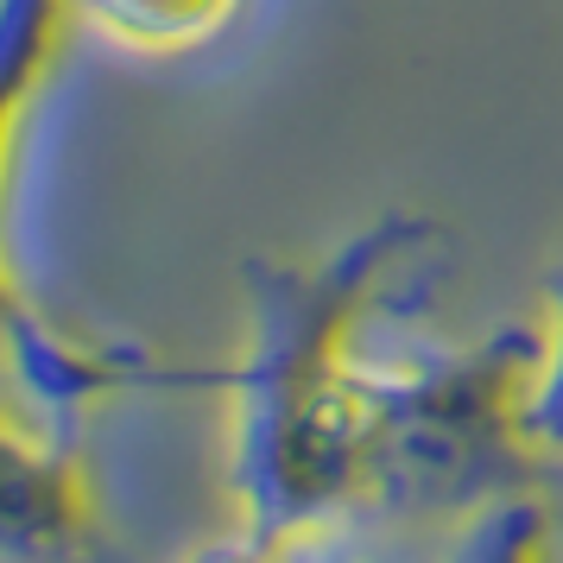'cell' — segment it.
Segmentation results:
<instances>
[{"instance_id": "5b68a950", "label": "cell", "mask_w": 563, "mask_h": 563, "mask_svg": "<svg viewBox=\"0 0 563 563\" xmlns=\"http://www.w3.org/2000/svg\"><path fill=\"white\" fill-rule=\"evenodd\" d=\"M77 26L133 57H184L234 26L241 0H70Z\"/></svg>"}, {"instance_id": "6da1fadb", "label": "cell", "mask_w": 563, "mask_h": 563, "mask_svg": "<svg viewBox=\"0 0 563 563\" xmlns=\"http://www.w3.org/2000/svg\"><path fill=\"white\" fill-rule=\"evenodd\" d=\"M443 229L418 209H386L330 254L241 266L247 349L222 367L234 393V500L260 538L323 532L367 500L380 367L361 355L393 279L431 254Z\"/></svg>"}, {"instance_id": "8992f818", "label": "cell", "mask_w": 563, "mask_h": 563, "mask_svg": "<svg viewBox=\"0 0 563 563\" xmlns=\"http://www.w3.org/2000/svg\"><path fill=\"white\" fill-rule=\"evenodd\" d=\"M450 563H558L551 558V519L544 500H500L462 526Z\"/></svg>"}, {"instance_id": "7a4b0ae2", "label": "cell", "mask_w": 563, "mask_h": 563, "mask_svg": "<svg viewBox=\"0 0 563 563\" xmlns=\"http://www.w3.org/2000/svg\"><path fill=\"white\" fill-rule=\"evenodd\" d=\"M538 361V330H494L450 355L380 367V418L361 507L475 519L500 500H519V482L544 462L526 437Z\"/></svg>"}, {"instance_id": "52a82bcc", "label": "cell", "mask_w": 563, "mask_h": 563, "mask_svg": "<svg viewBox=\"0 0 563 563\" xmlns=\"http://www.w3.org/2000/svg\"><path fill=\"white\" fill-rule=\"evenodd\" d=\"M526 437L544 462H563V273L551 291V335H544V361H538L532 399H526Z\"/></svg>"}, {"instance_id": "ba28073f", "label": "cell", "mask_w": 563, "mask_h": 563, "mask_svg": "<svg viewBox=\"0 0 563 563\" xmlns=\"http://www.w3.org/2000/svg\"><path fill=\"white\" fill-rule=\"evenodd\" d=\"M178 563H285V544H273V538H260L241 526L234 538H216V544H203V551H190Z\"/></svg>"}, {"instance_id": "9c48e42d", "label": "cell", "mask_w": 563, "mask_h": 563, "mask_svg": "<svg viewBox=\"0 0 563 563\" xmlns=\"http://www.w3.org/2000/svg\"><path fill=\"white\" fill-rule=\"evenodd\" d=\"M285 563H349V558L335 551L330 526H323V532H298V538H285Z\"/></svg>"}, {"instance_id": "277c9868", "label": "cell", "mask_w": 563, "mask_h": 563, "mask_svg": "<svg viewBox=\"0 0 563 563\" xmlns=\"http://www.w3.org/2000/svg\"><path fill=\"white\" fill-rule=\"evenodd\" d=\"M102 538V494L77 437L38 411H0V563H77Z\"/></svg>"}, {"instance_id": "3957f363", "label": "cell", "mask_w": 563, "mask_h": 563, "mask_svg": "<svg viewBox=\"0 0 563 563\" xmlns=\"http://www.w3.org/2000/svg\"><path fill=\"white\" fill-rule=\"evenodd\" d=\"M70 32H77L70 0H0V386L26 411L57 418V424L108 393H128V386H222V374H190V367H165L158 355H140V349L82 342L32 298L26 273L13 260L7 209H13V178H20V146H26L32 114L64 64Z\"/></svg>"}, {"instance_id": "30bf717a", "label": "cell", "mask_w": 563, "mask_h": 563, "mask_svg": "<svg viewBox=\"0 0 563 563\" xmlns=\"http://www.w3.org/2000/svg\"><path fill=\"white\" fill-rule=\"evenodd\" d=\"M544 519H551V558L563 563V500H551V507H544Z\"/></svg>"}]
</instances>
